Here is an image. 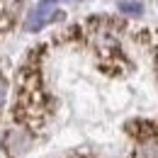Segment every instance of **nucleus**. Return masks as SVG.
Instances as JSON below:
<instances>
[{
    "label": "nucleus",
    "mask_w": 158,
    "mask_h": 158,
    "mask_svg": "<svg viewBox=\"0 0 158 158\" xmlns=\"http://www.w3.org/2000/svg\"><path fill=\"white\" fill-rule=\"evenodd\" d=\"M56 17H61L56 2H37L32 7V12L27 15V20H24V29L27 32H39L44 24H49V22L56 20Z\"/></svg>",
    "instance_id": "obj_1"
},
{
    "label": "nucleus",
    "mask_w": 158,
    "mask_h": 158,
    "mask_svg": "<svg viewBox=\"0 0 158 158\" xmlns=\"http://www.w3.org/2000/svg\"><path fill=\"white\" fill-rule=\"evenodd\" d=\"M117 7L122 12H127V15H141V12L146 10L143 2H117Z\"/></svg>",
    "instance_id": "obj_2"
},
{
    "label": "nucleus",
    "mask_w": 158,
    "mask_h": 158,
    "mask_svg": "<svg viewBox=\"0 0 158 158\" xmlns=\"http://www.w3.org/2000/svg\"><path fill=\"white\" fill-rule=\"evenodd\" d=\"M141 156L143 158H158V139H148L141 148Z\"/></svg>",
    "instance_id": "obj_3"
},
{
    "label": "nucleus",
    "mask_w": 158,
    "mask_h": 158,
    "mask_svg": "<svg viewBox=\"0 0 158 158\" xmlns=\"http://www.w3.org/2000/svg\"><path fill=\"white\" fill-rule=\"evenodd\" d=\"M5 98H7V83L5 78H0V107L5 105Z\"/></svg>",
    "instance_id": "obj_4"
}]
</instances>
